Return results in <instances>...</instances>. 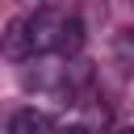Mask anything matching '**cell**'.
<instances>
[{"mask_svg":"<svg viewBox=\"0 0 134 134\" xmlns=\"http://www.w3.org/2000/svg\"><path fill=\"white\" fill-rule=\"evenodd\" d=\"M67 21L63 13H34L29 17V38H34V54H50V50H63V38H67Z\"/></svg>","mask_w":134,"mask_h":134,"instance_id":"6da1fadb","label":"cell"},{"mask_svg":"<svg viewBox=\"0 0 134 134\" xmlns=\"http://www.w3.org/2000/svg\"><path fill=\"white\" fill-rule=\"evenodd\" d=\"M4 54L8 59H34V38H29V17H13L4 29Z\"/></svg>","mask_w":134,"mask_h":134,"instance_id":"7a4b0ae2","label":"cell"},{"mask_svg":"<svg viewBox=\"0 0 134 134\" xmlns=\"http://www.w3.org/2000/svg\"><path fill=\"white\" fill-rule=\"evenodd\" d=\"M8 134H54V126L42 109H17L8 117Z\"/></svg>","mask_w":134,"mask_h":134,"instance_id":"3957f363","label":"cell"},{"mask_svg":"<svg viewBox=\"0 0 134 134\" xmlns=\"http://www.w3.org/2000/svg\"><path fill=\"white\" fill-rule=\"evenodd\" d=\"M113 63H117L126 75H134V25L117 29V38H113Z\"/></svg>","mask_w":134,"mask_h":134,"instance_id":"277c9868","label":"cell"},{"mask_svg":"<svg viewBox=\"0 0 134 134\" xmlns=\"http://www.w3.org/2000/svg\"><path fill=\"white\" fill-rule=\"evenodd\" d=\"M84 46V25H80V17H71L67 21V38H63V54H75Z\"/></svg>","mask_w":134,"mask_h":134,"instance_id":"5b68a950","label":"cell"},{"mask_svg":"<svg viewBox=\"0 0 134 134\" xmlns=\"http://www.w3.org/2000/svg\"><path fill=\"white\" fill-rule=\"evenodd\" d=\"M54 134H88V126H63V130H54Z\"/></svg>","mask_w":134,"mask_h":134,"instance_id":"8992f818","label":"cell"},{"mask_svg":"<svg viewBox=\"0 0 134 134\" xmlns=\"http://www.w3.org/2000/svg\"><path fill=\"white\" fill-rule=\"evenodd\" d=\"M117 134H134V130H117Z\"/></svg>","mask_w":134,"mask_h":134,"instance_id":"52a82bcc","label":"cell"}]
</instances>
